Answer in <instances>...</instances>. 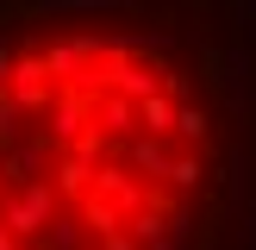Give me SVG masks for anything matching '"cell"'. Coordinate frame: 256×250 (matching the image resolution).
<instances>
[{
  "mask_svg": "<svg viewBox=\"0 0 256 250\" xmlns=\"http://www.w3.org/2000/svg\"><path fill=\"white\" fill-rule=\"evenodd\" d=\"M0 250H256V0H0Z\"/></svg>",
  "mask_w": 256,
  "mask_h": 250,
  "instance_id": "1",
  "label": "cell"
}]
</instances>
